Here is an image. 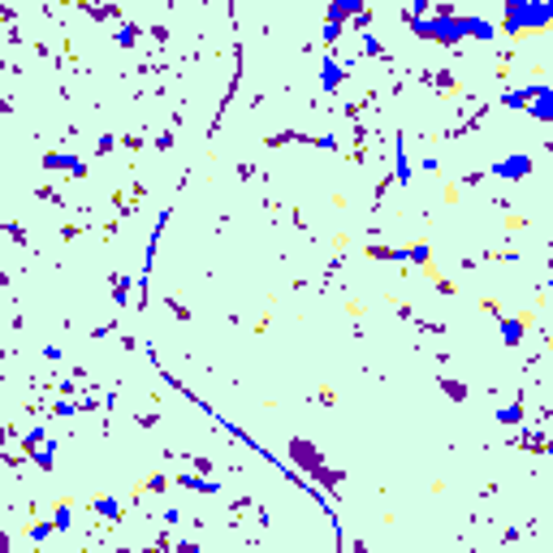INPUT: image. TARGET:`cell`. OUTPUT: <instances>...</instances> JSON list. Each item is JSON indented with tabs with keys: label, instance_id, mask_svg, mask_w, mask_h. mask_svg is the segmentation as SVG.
Masks as SVG:
<instances>
[{
	"label": "cell",
	"instance_id": "obj_1",
	"mask_svg": "<svg viewBox=\"0 0 553 553\" xmlns=\"http://www.w3.org/2000/svg\"><path fill=\"white\" fill-rule=\"evenodd\" d=\"M553 22V0H523L519 9H506V35H540Z\"/></svg>",
	"mask_w": 553,
	"mask_h": 553
},
{
	"label": "cell",
	"instance_id": "obj_2",
	"mask_svg": "<svg viewBox=\"0 0 553 553\" xmlns=\"http://www.w3.org/2000/svg\"><path fill=\"white\" fill-rule=\"evenodd\" d=\"M493 173L506 178V182H519V178L532 173V156H523V151H519V156H502V160L493 164Z\"/></svg>",
	"mask_w": 553,
	"mask_h": 553
},
{
	"label": "cell",
	"instance_id": "obj_3",
	"mask_svg": "<svg viewBox=\"0 0 553 553\" xmlns=\"http://www.w3.org/2000/svg\"><path fill=\"white\" fill-rule=\"evenodd\" d=\"M527 113H532L536 122H553V87H540L536 104H527Z\"/></svg>",
	"mask_w": 553,
	"mask_h": 553
},
{
	"label": "cell",
	"instance_id": "obj_4",
	"mask_svg": "<svg viewBox=\"0 0 553 553\" xmlns=\"http://www.w3.org/2000/svg\"><path fill=\"white\" fill-rule=\"evenodd\" d=\"M350 14H359V0H333V5H328V22H338V26H342V18H350Z\"/></svg>",
	"mask_w": 553,
	"mask_h": 553
},
{
	"label": "cell",
	"instance_id": "obj_5",
	"mask_svg": "<svg viewBox=\"0 0 553 553\" xmlns=\"http://www.w3.org/2000/svg\"><path fill=\"white\" fill-rule=\"evenodd\" d=\"M320 82H324V91H338V87H342V65H338V61H324Z\"/></svg>",
	"mask_w": 553,
	"mask_h": 553
},
{
	"label": "cell",
	"instance_id": "obj_6",
	"mask_svg": "<svg viewBox=\"0 0 553 553\" xmlns=\"http://www.w3.org/2000/svg\"><path fill=\"white\" fill-rule=\"evenodd\" d=\"M502 338H506V346H519V338H523V320H502Z\"/></svg>",
	"mask_w": 553,
	"mask_h": 553
},
{
	"label": "cell",
	"instance_id": "obj_7",
	"mask_svg": "<svg viewBox=\"0 0 553 553\" xmlns=\"http://www.w3.org/2000/svg\"><path fill=\"white\" fill-rule=\"evenodd\" d=\"M394 156H398V182L407 186V182H411V160H407V147H402V139H398V147H394Z\"/></svg>",
	"mask_w": 553,
	"mask_h": 553
},
{
	"label": "cell",
	"instance_id": "obj_8",
	"mask_svg": "<svg viewBox=\"0 0 553 553\" xmlns=\"http://www.w3.org/2000/svg\"><path fill=\"white\" fill-rule=\"evenodd\" d=\"M446 394H450V398H458V402L467 398V390H463V385H458V380H446Z\"/></svg>",
	"mask_w": 553,
	"mask_h": 553
},
{
	"label": "cell",
	"instance_id": "obj_9",
	"mask_svg": "<svg viewBox=\"0 0 553 553\" xmlns=\"http://www.w3.org/2000/svg\"><path fill=\"white\" fill-rule=\"evenodd\" d=\"M519 415H523L519 407H506V411H502V415H497V419H502V424H519Z\"/></svg>",
	"mask_w": 553,
	"mask_h": 553
},
{
	"label": "cell",
	"instance_id": "obj_10",
	"mask_svg": "<svg viewBox=\"0 0 553 553\" xmlns=\"http://www.w3.org/2000/svg\"><path fill=\"white\" fill-rule=\"evenodd\" d=\"M549 286H553V276H549Z\"/></svg>",
	"mask_w": 553,
	"mask_h": 553
}]
</instances>
